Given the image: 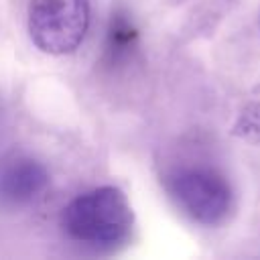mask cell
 <instances>
[{"mask_svg":"<svg viewBox=\"0 0 260 260\" xmlns=\"http://www.w3.org/2000/svg\"><path fill=\"white\" fill-rule=\"evenodd\" d=\"M65 234L77 244L104 250L122 244L132 228V209L116 187H98L77 195L61 215Z\"/></svg>","mask_w":260,"mask_h":260,"instance_id":"1","label":"cell"},{"mask_svg":"<svg viewBox=\"0 0 260 260\" xmlns=\"http://www.w3.org/2000/svg\"><path fill=\"white\" fill-rule=\"evenodd\" d=\"M89 26L87 0H32L28 32L32 43L49 55H65L79 47Z\"/></svg>","mask_w":260,"mask_h":260,"instance_id":"2","label":"cell"},{"mask_svg":"<svg viewBox=\"0 0 260 260\" xmlns=\"http://www.w3.org/2000/svg\"><path fill=\"white\" fill-rule=\"evenodd\" d=\"M169 193L191 219L203 225L219 223L232 209L230 183L207 167L175 171L169 177Z\"/></svg>","mask_w":260,"mask_h":260,"instance_id":"3","label":"cell"},{"mask_svg":"<svg viewBox=\"0 0 260 260\" xmlns=\"http://www.w3.org/2000/svg\"><path fill=\"white\" fill-rule=\"evenodd\" d=\"M49 185V173L32 156L16 154L0 167V201L10 207L28 205Z\"/></svg>","mask_w":260,"mask_h":260,"instance_id":"4","label":"cell"},{"mask_svg":"<svg viewBox=\"0 0 260 260\" xmlns=\"http://www.w3.org/2000/svg\"><path fill=\"white\" fill-rule=\"evenodd\" d=\"M134 45H136V28L132 20L128 18V14L116 12L110 20L106 35V47H104L106 61L110 65H118L126 61L134 51Z\"/></svg>","mask_w":260,"mask_h":260,"instance_id":"5","label":"cell"},{"mask_svg":"<svg viewBox=\"0 0 260 260\" xmlns=\"http://www.w3.org/2000/svg\"><path fill=\"white\" fill-rule=\"evenodd\" d=\"M234 132L246 140H260V102L250 104L240 114Z\"/></svg>","mask_w":260,"mask_h":260,"instance_id":"6","label":"cell"}]
</instances>
